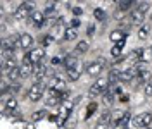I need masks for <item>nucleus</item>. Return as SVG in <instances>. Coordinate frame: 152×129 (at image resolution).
Masks as SVG:
<instances>
[{
  "instance_id": "obj_1",
  "label": "nucleus",
  "mask_w": 152,
  "mask_h": 129,
  "mask_svg": "<svg viewBox=\"0 0 152 129\" xmlns=\"http://www.w3.org/2000/svg\"><path fill=\"white\" fill-rule=\"evenodd\" d=\"M47 81L43 79V81H38V83H33L29 86L28 90V98L31 101H38L42 96H43V93H45V88H47Z\"/></svg>"
},
{
  "instance_id": "obj_2",
  "label": "nucleus",
  "mask_w": 152,
  "mask_h": 129,
  "mask_svg": "<svg viewBox=\"0 0 152 129\" xmlns=\"http://www.w3.org/2000/svg\"><path fill=\"white\" fill-rule=\"evenodd\" d=\"M33 9H35V4H33V2H23L18 9H16L14 17L18 19V21H24V19L31 17V14L35 12Z\"/></svg>"
},
{
  "instance_id": "obj_3",
  "label": "nucleus",
  "mask_w": 152,
  "mask_h": 129,
  "mask_svg": "<svg viewBox=\"0 0 152 129\" xmlns=\"http://www.w3.org/2000/svg\"><path fill=\"white\" fill-rule=\"evenodd\" d=\"M107 86H109L107 78H99V79H97V81L90 86L88 95H90V96H99V95H104L105 90H107Z\"/></svg>"
},
{
  "instance_id": "obj_4",
  "label": "nucleus",
  "mask_w": 152,
  "mask_h": 129,
  "mask_svg": "<svg viewBox=\"0 0 152 129\" xmlns=\"http://www.w3.org/2000/svg\"><path fill=\"white\" fill-rule=\"evenodd\" d=\"M105 64H107V60H105L104 57H99L95 62L88 64V67H86V72H88V76H90V78H97V76H100V72L104 71Z\"/></svg>"
},
{
  "instance_id": "obj_5",
  "label": "nucleus",
  "mask_w": 152,
  "mask_h": 129,
  "mask_svg": "<svg viewBox=\"0 0 152 129\" xmlns=\"http://www.w3.org/2000/svg\"><path fill=\"white\" fill-rule=\"evenodd\" d=\"M145 16H147V12L145 10H142L140 7H137L135 10H132L130 12V26H133V28H140V26H143V21H145Z\"/></svg>"
},
{
  "instance_id": "obj_6",
  "label": "nucleus",
  "mask_w": 152,
  "mask_h": 129,
  "mask_svg": "<svg viewBox=\"0 0 152 129\" xmlns=\"http://www.w3.org/2000/svg\"><path fill=\"white\" fill-rule=\"evenodd\" d=\"M151 122H152V114H151V112L138 114V115H135V117L132 119L133 128H143V129H147L149 126H151Z\"/></svg>"
},
{
  "instance_id": "obj_7",
  "label": "nucleus",
  "mask_w": 152,
  "mask_h": 129,
  "mask_svg": "<svg viewBox=\"0 0 152 129\" xmlns=\"http://www.w3.org/2000/svg\"><path fill=\"white\" fill-rule=\"evenodd\" d=\"M48 90H56L59 93H64L66 91V79L61 74H54L52 79L48 81Z\"/></svg>"
},
{
  "instance_id": "obj_8",
  "label": "nucleus",
  "mask_w": 152,
  "mask_h": 129,
  "mask_svg": "<svg viewBox=\"0 0 152 129\" xmlns=\"http://www.w3.org/2000/svg\"><path fill=\"white\" fill-rule=\"evenodd\" d=\"M33 67H35V64L29 60L28 55H24L23 64L19 65V78H21V79H24V78H28L29 74H33Z\"/></svg>"
},
{
  "instance_id": "obj_9",
  "label": "nucleus",
  "mask_w": 152,
  "mask_h": 129,
  "mask_svg": "<svg viewBox=\"0 0 152 129\" xmlns=\"http://www.w3.org/2000/svg\"><path fill=\"white\" fill-rule=\"evenodd\" d=\"M31 24H33V28H37V29L45 28V24H47V17H45L43 10H35V12L31 14Z\"/></svg>"
},
{
  "instance_id": "obj_10",
  "label": "nucleus",
  "mask_w": 152,
  "mask_h": 129,
  "mask_svg": "<svg viewBox=\"0 0 152 129\" xmlns=\"http://www.w3.org/2000/svg\"><path fill=\"white\" fill-rule=\"evenodd\" d=\"M2 46L14 52L18 46H21V35H9V36L2 41Z\"/></svg>"
},
{
  "instance_id": "obj_11",
  "label": "nucleus",
  "mask_w": 152,
  "mask_h": 129,
  "mask_svg": "<svg viewBox=\"0 0 152 129\" xmlns=\"http://www.w3.org/2000/svg\"><path fill=\"white\" fill-rule=\"evenodd\" d=\"M151 79H152L151 71H149V69H143V71H140L138 76L135 78V86H137V88H140V86H147V84L151 83Z\"/></svg>"
},
{
  "instance_id": "obj_12",
  "label": "nucleus",
  "mask_w": 152,
  "mask_h": 129,
  "mask_svg": "<svg viewBox=\"0 0 152 129\" xmlns=\"http://www.w3.org/2000/svg\"><path fill=\"white\" fill-rule=\"evenodd\" d=\"M71 110H73V105H71V103H67V105H64V107L61 109L59 115H57V124H59V126H66L67 119L71 117Z\"/></svg>"
},
{
  "instance_id": "obj_13",
  "label": "nucleus",
  "mask_w": 152,
  "mask_h": 129,
  "mask_svg": "<svg viewBox=\"0 0 152 129\" xmlns=\"http://www.w3.org/2000/svg\"><path fill=\"white\" fill-rule=\"evenodd\" d=\"M45 74H47V65H45V62L35 64V67H33V78H35V83H38V81H43Z\"/></svg>"
},
{
  "instance_id": "obj_14",
  "label": "nucleus",
  "mask_w": 152,
  "mask_h": 129,
  "mask_svg": "<svg viewBox=\"0 0 152 129\" xmlns=\"http://www.w3.org/2000/svg\"><path fill=\"white\" fill-rule=\"evenodd\" d=\"M29 60L33 62V64H40V62H43V57H45V48L43 46H40V48H35V50H31L28 54Z\"/></svg>"
},
{
  "instance_id": "obj_15",
  "label": "nucleus",
  "mask_w": 152,
  "mask_h": 129,
  "mask_svg": "<svg viewBox=\"0 0 152 129\" xmlns=\"http://www.w3.org/2000/svg\"><path fill=\"white\" fill-rule=\"evenodd\" d=\"M80 65V60H78V57L73 55V54H69V55L64 57V69L69 71V69H75Z\"/></svg>"
},
{
  "instance_id": "obj_16",
  "label": "nucleus",
  "mask_w": 152,
  "mask_h": 129,
  "mask_svg": "<svg viewBox=\"0 0 152 129\" xmlns=\"http://www.w3.org/2000/svg\"><path fill=\"white\" fill-rule=\"evenodd\" d=\"M121 72H123V71H119L118 67H113V69L109 71V76H107L109 86H113V84H116L118 81H121Z\"/></svg>"
},
{
  "instance_id": "obj_17",
  "label": "nucleus",
  "mask_w": 152,
  "mask_h": 129,
  "mask_svg": "<svg viewBox=\"0 0 152 129\" xmlns=\"http://www.w3.org/2000/svg\"><path fill=\"white\" fill-rule=\"evenodd\" d=\"M88 41L86 40H81V41H78L76 43V46H75V50H73V55H76V57H80V55H83V54H86L88 52Z\"/></svg>"
},
{
  "instance_id": "obj_18",
  "label": "nucleus",
  "mask_w": 152,
  "mask_h": 129,
  "mask_svg": "<svg viewBox=\"0 0 152 129\" xmlns=\"http://www.w3.org/2000/svg\"><path fill=\"white\" fill-rule=\"evenodd\" d=\"M16 67H19V65H18V62H16L14 57H7V59L2 60V69H4L5 74L9 72V71H12V69H16Z\"/></svg>"
},
{
  "instance_id": "obj_19",
  "label": "nucleus",
  "mask_w": 152,
  "mask_h": 129,
  "mask_svg": "<svg viewBox=\"0 0 152 129\" xmlns=\"http://www.w3.org/2000/svg\"><path fill=\"white\" fill-rule=\"evenodd\" d=\"M124 38H126V35H124L121 29H114V31H111V35H109V40L114 41L116 45H118V43H121Z\"/></svg>"
},
{
  "instance_id": "obj_20",
  "label": "nucleus",
  "mask_w": 152,
  "mask_h": 129,
  "mask_svg": "<svg viewBox=\"0 0 152 129\" xmlns=\"http://www.w3.org/2000/svg\"><path fill=\"white\" fill-rule=\"evenodd\" d=\"M33 36L29 35V33H23L21 35V48H24V50H28V48H31V45H33Z\"/></svg>"
},
{
  "instance_id": "obj_21",
  "label": "nucleus",
  "mask_w": 152,
  "mask_h": 129,
  "mask_svg": "<svg viewBox=\"0 0 152 129\" xmlns=\"http://www.w3.org/2000/svg\"><path fill=\"white\" fill-rule=\"evenodd\" d=\"M124 43H126V40H123L121 43H118V45H114L113 48H111V57L113 59H121V52H123V46H124Z\"/></svg>"
},
{
  "instance_id": "obj_22",
  "label": "nucleus",
  "mask_w": 152,
  "mask_h": 129,
  "mask_svg": "<svg viewBox=\"0 0 152 129\" xmlns=\"http://www.w3.org/2000/svg\"><path fill=\"white\" fill-rule=\"evenodd\" d=\"M66 72H67V79H69V81H78L80 76H81V65H78L75 69H69Z\"/></svg>"
},
{
  "instance_id": "obj_23",
  "label": "nucleus",
  "mask_w": 152,
  "mask_h": 129,
  "mask_svg": "<svg viewBox=\"0 0 152 129\" xmlns=\"http://www.w3.org/2000/svg\"><path fill=\"white\" fill-rule=\"evenodd\" d=\"M149 35H151V26H147V24H143V26H140V28L137 29V36H138V40H147Z\"/></svg>"
},
{
  "instance_id": "obj_24",
  "label": "nucleus",
  "mask_w": 152,
  "mask_h": 129,
  "mask_svg": "<svg viewBox=\"0 0 152 129\" xmlns=\"http://www.w3.org/2000/svg\"><path fill=\"white\" fill-rule=\"evenodd\" d=\"M43 14H45L47 19H56V4H54V2H48L47 9L43 10Z\"/></svg>"
},
{
  "instance_id": "obj_25",
  "label": "nucleus",
  "mask_w": 152,
  "mask_h": 129,
  "mask_svg": "<svg viewBox=\"0 0 152 129\" xmlns=\"http://www.w3.org/2000/svg\"><path fill=\"white\" fill-rule=\"evenodd\" d=\"M76 38H78V29L67 28L66 31H64V40H66V41H73V40H76Z\"/></svg>"
},
{
  "instance_id": "obj_26",
  "label": "nucleus",
  "mask_w": 152,
  "mask_h": 129,
  "mask_svg": "<svg viewBox=\"0 0 152 129\" xmlns=\"http://www.w3.org/2000/svg\"><path fill=\"white\" fill-rule=\"evenodd\" d=\"M19 90H21V83H19V81H12V83L7 86V91L4 93V95H16Z\"/></svg>"
},
{
  "instance_id": "obj_27",
  "label": "nucleus",
  "mask_w": 152,
  "mask_h": 129,
  "mask_svg": "<svg viewBox=\"0 0 152 129\" xmlns=\"http://www.w3.org/2000/svg\"><path fill=\"white\" fill-rule=\"evenodd\" d=\"M4 109H5V110H4V112H14V110H16V109H18V100L10 96L9 100L5 101V105H4Z\"/></svg>"
},
{
  "instance_id": "obj_28",
  "label": "nucleus",
  "mask_w": 152,
  "mask_h": 129,
  "mask_svg": "<svg viewBox=\"0 0 152 129\" xmlns=\"http://www.w3.org/2000/svg\"><path fill=\"white\" fill-rule=\"evenodd\" d=\"M152 59V50L151 48H142V54H140V62H149Z\"/></svg>"
},
{
  "instance_id": "obj_29",
  "label": "nucleus",
  "mask_w": 152,
  "mask_h": 129,
  "mask_svg": "<svg viewBox=\"0 0 152 129\" xmlns=\"http://www.w3.org/2000/svg\"><path fill=\"white\" fill-rule=\"evenodd\" d=\"M102 100H104V105L105 107H111L114 103V95L111 91H105L104 95H102Z\"/></svg>"
},
{
  "instance_id": "obj_30",
  "label": "nucleus",
  "mask_w": 152,
  "mask_h": 129,
  "mask_svg": "<svg viewBox=\"0 0 152 129\" xmlns=\"http://www.w3.org/2000/svg\"><path fill=\"white\" fill-rule=\"evenodd\" d=\"M54 41H56V35H45V36L42 38V41H40V43H42V46L45 48V46L52 45Z\"/></svg>"
},
{
  "instance_id": "obj_31",
  "label": "nucleus",
  "mask_w": 152,
  "mask_h": 129,
  "mask_svg": "<svg viewBox=\"0 0 152 129\" xmlns=\"http://www.w3.org/2000/svg\"><path fill=\"white\" fill-rule=\"evenodd\" d=\"M97 109H99V105H97V101H92V103H90V105H88V107H86V119H90V117H92V115H94L95 112H97Z\"/></svg>"
},
{
  "instance_id": "obj_32",
  "label": "nucleus",
  "mask_w": 152,
  "mask_h": 129,
  "mask_svg": "<svg viewBox=\"0 0 152 129\" xmlns=\"http://www.w3.org/2000/svg\"><path fill=\"white\" fill-rule=\"evenodd\" d=\"M94 17L97 19V21H105V17H107V14H105V10H104V9L97 7V9L94 10Z\"/></svg>"
},
{
  "instance_id": "obj_33",
  "label": "nucleus",
  "mask_w": 152,
  "mask_h": 129,
  "mask_svg": "<svg viewBox=\"0 0 152 129\" xmlns=\"http://www.w3.org/2000/svg\"><path fill=\"white\" fill-rule=\"evenodd\" d=\"M16 78H19V67H16V69H12V71H9L7 72V81H16Z\"/></svg>"
},
{
  "instance_id": "obj_34",
  "label": "nucleus",
  "mask_w": 152,
  "mask_h": 129,
  "mask_svg": "<svg viewBox=\"0 0 152 129\" xmlns=\"http://www.w3.org/2000/svg\"><path fill=\"white\" fill-rule=\"evenodd\" d=\"M132 119H133V117L130 115V112H124V114H123V117H121V122H119V126L126 128V124H128V122H130Z\"/></svg>"
},
{
  "instance_id": "obj_35",
  "label": "nucleus",
  "mask_w": 152,
  "mask_h": 129,
  "mask_svg": "<svg viewBox=\"0 0 152 129\" xmlns=\"http://www.w3.org/2000/svg\"><path fill=\"white\" fill-rule=\"evenodd\" d=\"M45 115H47V112H45V110H40V112H35L31 117H33V120H40V119H43Z\"/></svg>"
},
{
  "instance_id": "obj_36",
  "label": "nucleus",
  "mask_w": 152,
  "mask_h": 129,
  "mask_svg": "<svg viewBox=\"0 0 152 129\" xmlns=\"http://www.w3.org/2000/svg\"><path fill=\"white\" fill-rule=\"evenodd\" d=\"M109 126L111 124H107V122H104V120H97V124H95V129H109Z\"/></svg>"
},
{
  "instance_id": "obj_37",
  "label": "nucleus",
  "mask_w": 152,
  "mask_h": 129,
  "mask_svg": "<svg viewBox=\"0 0 152 129\" xmlns=\"http://www.w3.org/2000/svg\"><path fill=\"white\" fill-rule=\"evenodd\" d=\"M64 128H67V129H75V128H76V119H75V117H69Z\"/></svg>"
},
{
  "instance_id": "obj_38",
  "label": "nucleus",
  "mask_w": 152,
  "mask_h": 129,
  "mask_svg": "<svg viewBox=\"0 0 152 129\" xmlns=\"http://www.w3.org/2000/svg\"><path fill=\"white\" fill-rule=\"evenodd\" d=\"M113 16H114V19H116V21H121V19H124V12H121L119 9H116Z\"/></svg>"
},
{
  "instance_id": "obj_39",
  "label": "nucleus",
  "mask_w": 152,
  "mask_h": 129,
  "mask_svg": "<svg viewBox=\"0 0 152 129\" xmlns=\"http://www.w3.org/2000/svg\"><path fill=\"white\" fill-rule=\"evenodd\" d=\"M145 95H147V96H152V83H149L145 86Z\"/></svg>"
},
{
  "instance_id": "obj_40",
  "label": "nucleus",
  "mask_w": 152,
  "mask_h": 129,
  "mask_svg": "<svg viewBox=\"0 0 152 129\" xmlns=\"http://www.w3.org/2000/svg\"><path fill=\"white\" fill-rule=\"evenodd\" d=\"M78 26H80V21H78V19H73V21H71V28H78Z\"/></svg>"
},
{
  "instance_id": "obj_41",
  "label": "nucleus",
  "mask_w": 152,
  "mask_h": 129,
  "mask_svg": "<svg viewBox=\"0 0 152 129\" xmlns=\"http://www.w3.org/2000/svg\"><path fill=\"white\" fill-rule=\"evenodd\" d=\"M81 12H83V10L80 9V7H75V9H73V14H75V16H81Z\"/></svg>"
},
{
  "instance_id": "obj_42",
  "label": "nucleus",
  "mask_w": 152,
  "mask_h": 129,
  "mask_svg": "<svg viewBox=\"0 0 152 129\" xmlns=\"http://www.w3.org/2000/svg\"><path fill=\"white\" fill-rule=\"evenodd\" d=\"M94 31H95V26H94V24H90V26H88V36H92V35H94Z\"/></svg>"
},
{
  "instance_id": "obj_43",
  "label": "nucleus",
  "mask_w": 152,
  "mask_h": 129,
  "mask_svg": "<svg viewBox=\"0 0 152 129\" xmlns=\"http://www.w3.org/2000/svg\"><path fill=\"white\" fill-rule=\"evenodd\" d=\"M121 101H128V95H121V98H119Z\"/></svg>"
},
{
  "instance_id": "obj_44",
  "label": "nucleus",
  "mask_w": 152,
  "mask_h": 129,
  "mask_svg": "<svg viewBox=\"0 0 152 129\" xmlns=\"http://www.w3.org/2000/svg\"><path fill=\"white\" fill-rule=\"evenodd\" d=\"M56 64H59V59H57V57L56 59H52V65H56Z\"/></svg>"
},
{
  "instance_id": "obj_45",
  "label": "nucleus",
  "mask_w": 152,
  "mask_h": 129,
  "mask_svg": "<svg viewBox=\"0 0 152 129\" xmlns=\"http://www.w3.org/2000/svg\"><path fill=\"white\" fill-rule=\"evenodd\" d=\"M147 129H152V128H147Z\"/></svg>"
},
{
  "instance_id": "obj_46",
  "label": "nucleus",
  "mask_w": 152,
  "mask_h": 129,
  "mask_svg": "<svg viewBox=\"0 0 152 129\" xmlns=\"http://www.w3.org/2000/svg\"><path fill=\"white\" fill-rule=\"evenodd\" d=\"M151 50H152V46H151Z\"/></svg>"
}]
</instances>
